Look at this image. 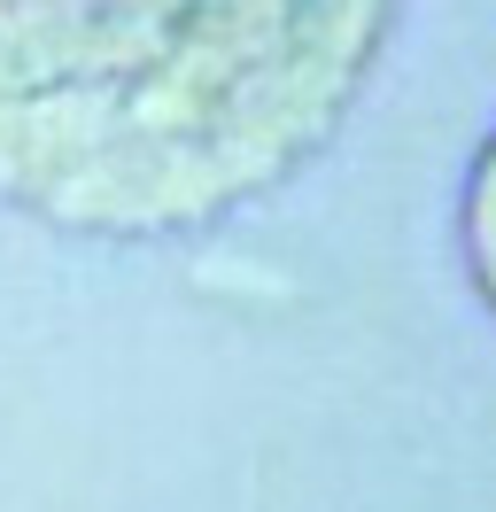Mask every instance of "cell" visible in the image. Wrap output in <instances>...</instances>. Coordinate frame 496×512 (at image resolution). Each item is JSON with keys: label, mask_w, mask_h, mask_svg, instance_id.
I'll list each match as a JSON object with an SVG mask.
<instances>
[{"label": "cell", "mask_w": 496, "mask_h": 512, "mask_svg": "<svg viewBox=\"0 0 496 512\" xmlns=\"http://www.w3.org/2000/svg\"><path fill=\"white\" fill-rule=\"evenodd\" d=\"M458 249H465V280H473V295L496 311V132L481 140V156H473V171H465Z\"/></svg>", "instance_id": "obj_2"}, {"label": "cell", "mask_w": 496, "mask_h": 512, "mask_svg": "<svg viewBox=\"0 0 496 512\" xmlns=\"http://www.w3.org/2000/svg\"><path fill=\"white\" fill-rule=\"evenodd\" d=\"M403 0H0V210L186 241L341 140Z\"/></svg>", "instance_id": "obj_1"}]
</instances>
